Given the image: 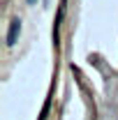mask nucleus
Listing matches in <instances>:
<instances>
[{
    "mask_svg": "<svg viewBox=\"0 0 118 120\" xmlns=\"http://www.w3.org/2000/svg\"><path fill=\"white\" fill-rule=\"evenodd\" d=\"M28 2H35V0H28Z\"/></svg>",
    "mask_w": 118,
    "mask_h": 120,
    "instance_id": "f03ea898",
    "label": "nucleus"
},
{
    "mask_svg": "<svg viewBox=\"0 0 118 120\" xmlns=\"http://www.w3.org/2000/svg\"><path fill=\"white\" fill-rule=\"evenodd\" d=\"M19 32H21V21H19V19H14V21H12V26H9V35H7V44H9V46L16 44Z\"/></svg>",
    "mask_w": 118,
    "mask_h": 120,
    "instance_id": "f257e3e1",
    "label": "nucleus"
}]
</instances>
